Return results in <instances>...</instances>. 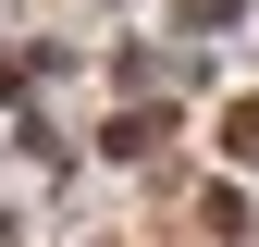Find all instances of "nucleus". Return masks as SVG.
<instances>
[{
    "label": "nucleus",
    "mask_w": 259,
    "mask_h": 247,
    "mask_svg": "<svg viewBox=\"0 0 259 247\" xmlns=\"http://www.w3.org/2000/svg\"><path fill=\"white\" fill-rule=\"evenodd\" d=\"M222 148H235V161H259V99H235V111H222Z\"/></svg>",
    "instance_id": "f257e3e1"
}]
</instances>
